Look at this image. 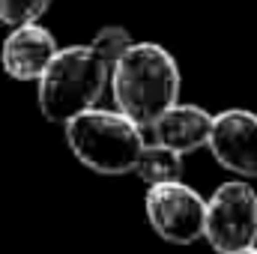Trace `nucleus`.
<instances>
[{
    "label": "nucleus",
    "mask_w": 257,
    "mask_h": 254,
    "mask_svg": "<svg viewBox=\"0 0 257 254\" xmlns=\"http://www.w3.org/2000/svg\"><path fill=\"white\" fill-rule=\"evenodd\" d=\"M203 239L218 254H236L257 245V191L230 180L221 183L206 200V227Z\"/></svg>",
    "instance_id": "nucleus-4"
},
{
    "label": "nucleus",
    "mask_w": 257,
    "mask_h": 254,
    "mask_svg": "<svg viewBox=\"0 0 257 254\" xmlns=\"http://www.w3.org/2000/svg\"><path fill=\"white\" fill-rule=\"evenodd\" d=\"M66 144L87 171L102 177H123L135 174L147 132L117 108H90L66 123Z\"/></svg>",
    "instance_id": "nucleus-3"
},
{
    "label": "nucleus",
    "mask_w": 257,
    "mask_h": 254,
    "mask_svg": "<svg viewBox=\"0 0 257 254\" xmlns=\"http://www.w3.org/2000/svg\"><path fill=\"white\" fill-rule=\"evenodd\" d=\"M206 147L224 171L242 180H257V114L245 108L215 114Z\"/></svg>",
    "instance_id": "nucleus-6"
},
{
    "label": "nucleus",
    "mask_w": 257,
    "mask_h": 254,
    "mask_svg": "<svg viewBox=\"0 0 257 254\" xmlns=\"http://www.w3.org/2000/svg\"><path fill=\"white\" fill-rule=\"evenodd\" d=\"M135 177L141 183L150 186H159V183H174L183 177V156L165 144H156V141H147L141 156H138V165H135Z\"/></svg>",
    "instance_id": "nucleus-9"
},
{
    "label": "nucleus",
    "mask_w": 257,
    "mask_h": 254,
    "mask_svg": "<svg viewBox=\"0 0 257 254\" xmlns=\"http://www.w3.org/2000/svg\"><path fill=\"white\" fill-rule=\"evenodd\" d=\"M51 0H0V24L6 27H21L33 24L48 12Z\"/></svg>",
    "instance_id": "nucleus-11"
},
{
    "label": "nucleus",
    "mask_w": 257,
    "mask_h": 254,
    "mask_svg": "<svg viewBox=\"0 0 257 254\" xmlns=\"http://www.w3.org/2000/svg\"><path fill=\"white\" fill-rule=\"evenodd\" d=\"M236 254H257V245H251V248H245V251H236Z\"/></svg>",
    "instance_id": "nucleus-12"
},
{
    "label": "nucleus",
    "mask_w": 257,
    "mask_h": 254,
    "mask_svg": "<svg viewBox=\"0 0 257 254\" xmlns=\"http://www.w3.org/2000/svg\"><path fill=\"white\" fill-rule=\"evenodd\" d=\"M144 212L156 236H162L171 245H192L203 239L206 200L183 180L150 186L144 197Z\"/></svg>",
    "instance_id": "nucleus-5"
},
{
    "label": "nucleus",
    "mask_w": 257,
    "mask_h": 254,
    "mask_svg": "<svg viewBox=\"0 0 257 254\" xmlns=\"http://www.w3.org/2000/svg\"><path fill=\"white\" fill-rule=\"evenodd\" d=\"M212 120H215V114H209L206 108L177 102L147 132H150V138L156 144H165V147L177 150L180 156H186V153H194V150H200V147L209 144Z\"/></svg>",
    "instance_id": "nucleus-8"
},
{
    "label": "nucleus",
    "mask_w": 257,
    "mask_h": 254,
    "mask_svg": "<svg viewBox=\"0 0 257 254\" xmlns=\"http://www.w3.org/2000/svg\"><path fill=\"white\" fill-rule=\"evenodd\" d=\"M180 66L174 54L159 42H132L126 54L111 63L114 105L144 132L171 105L180 102Z\"/></svg>",
    "instance_id": "nucleus-1"
},
{
    "label": "nucleus",
    "mask_w": 257,
    "mask_h": 254,
    "mask_svg": "<svg viewBox=\"0 0 257 254\" xmlns=\"http://www.w3.org/2000/svg\"><path fill=\"white\" fill-rule=\"evenodd\" d=\"M60 51L54 33L39 21L12 27L0 45V66L12 81H39L54 54Z\"/></svg>",
    "instance_id": "nucleus-7"
},
{
    "label": "nucleus",
    "mask_w": 257,
    "mask_h": 254,
    "mask_svg": "<svg viewBox=\"0 0 257 254\" xmlns=\"http://www.w3.org/2000/svg\"><path fill=\"white\" fill-rule=\"evenodd\" d=\"M105 87H111V63L90 42L66 45L36 81L39 111L48 123L66 126L78 114L96 108Z\"/></svg>",
    "instance_id": "nucleus-2"
},
{
    "label": "nucleus",
    "mask_w": 257,
    "mask_h": 254,
    "mask_svg": "<svg viewBox=\"0 0 257 254\" xmlns=\"http://www.w3.org/2000/svg\"><path fill=\"white\" fill-rule=\"evenodd\" d=\"M132 33H128V27L123 24H105V27H99V33L93 36V48L108 60V63H117L123 54H126L128 48H132Z\"/></svg>",
    "instance_id": "nucleus-10"
}]
</instances>
